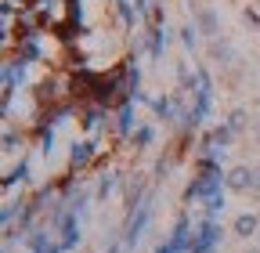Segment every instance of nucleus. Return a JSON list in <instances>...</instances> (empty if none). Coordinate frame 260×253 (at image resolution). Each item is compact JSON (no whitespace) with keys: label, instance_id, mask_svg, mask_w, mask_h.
<instances>
[{"label":"nucleus","instance_id":"1","mask_svg":"<svg viewBox=\"0 0 260 253\" xmlns=\"http://www.w3.org/2000/svg\"><path fill=\"white\" fill-rule=\"evenodd\" d=\"M148 220H152V192H148V199H145V203H141V206H138L134 213L126 217V228H123V242H119V246H123V253L138 246L141 232L148 228Z\"/></svg>","mask_w":260,"mask_h":253},{"label":"nucleus","instance_id":"2","mask_svg":"<svg viewBox=\"0 0 260 253\" xmlns=\"http://www.w3.org/2000/svg\"><path fill=\"white\" fill-rule=\"evenodd\" d=\"M98 138H83V141H73L69 145V167H73V174H83V170H90L94 163H98Z\"/></svg>","mask_w":260,"mask_h":253},{"label":"nucleus","instance_id":"3","mask_svg":"<svg viewBox=\"0 0 260 253\" xmlns=\"http://www.w3.org/2000/svg\"><path fill=\"white\" fill-rule=\"evenodd\" d=\"M217 242H220V220L206 217L203 225L195 228V235H191V249H188V253H213Z\"/></svg>","mask_w":260,"mask_h":253},{"label":"nucleus","instance_id":"4","mask_svg":"<svg viewBox=\"0 0 260 253\" xmlns=\"http://www.w3.org/2000/svg\"><path fill=\"white\" fill-rule=\"evenodd\" d=\"M191 22H195V29H199V37H206V40H220V15H217V8L199 4V8L191 11Z\"/></svg>","mask_w":260,"mask_h":253},{"label":"nucleus","instance_id":"5","mask_svg":"<svg viewBox=\"0 0 260 253\" xmlns=\"http://www.w3.org/2000/svg\"><path fill=\"white\" fill-rule=\"evenodd\" d=\"M80 126H83L90 138H98V134L109 126V109L98 105V102H87V105L80 109Z\"/></svg>","mask_w":260,"mask_h":253},{"label":"nucleus","instance_id":"6","mask_svg":"<svg viewBox=\"0 0 260 253\" xmlns=\"http://www.w3.org/2000/svg\"><path fill=\"white\" fill-rule=\"evenodd\" d=\"M116 138L119 141H130V138H134L138 134V112H134V102H126V105H119L116 109Z\"/></svg>","mask_w":260,"mask_h":253},{"label":"nucleus","instance_id":"7","mask_svg":"<svg viewBox=\"0 0 260 253\" xmlns=\"http://www.w3.org/2000/svg\"><path fill=\"white\" fill-rule=\"evenodd\" d=\"M253 170L256 167H249V163H239V167H232L224 174V184H228V192H253Z\"/></svg>","mask_w":260,"mask_h":253},{"label":"nucleus","instance_id":"8","mask_svg":"<svg viewBox=\"0 0 260 253\" xmlns=\"http://www.w3.org/2000/svg\"><path fill=\"white\" fill-rule=\"evenodd\" d=\"M256 228H260V213H253V210H242V213L232 220V235L242 239V242H249V239L256 235Z\"/></svg>","mask_w":260,"mask_h":253},{"label":"nucleus","instance_id":"9","mask_svg":"<svg viewBox=\"0 0 260 253\" xmlns=\"http://www.w3.org/2000/svg\"><path fill=\"white\" fill-rule=\"evenodd\" d=\"M167 242H170L177 253H188V249H191V228H188V213H181V217L174 220V228H170Z\"/></svg>","mask_w":260,"mask_h":253},{"label":"nucleus","instance_id":"10","mask_svg":"<svg viewBox=\"0 0 260 253\" xmlns=\"http://www.w3.org/2000/svg\"><path fill=\"white\" fill-rule=\"evenodd\" d=\"M210 61H217V66H235L239 61V51L232 47V40H210Z\"/></svg>","mask_w":260,"mask_h":253},{"label":"nucleus","instance_id":"11","mask_svg":"<svg viewBox=\"0 0 260 253\" xmlns=\"http://www.w3.org/2000/svg\"><path fill=\"white\" fill-rule=\"evenodd\" d=\"M25 246H29V253H61V246L44 232V228H37L29 239H25Z\"/></svg>","mask_w":260,"mask_h":253},{"label":"nucleus","instance_id":"12","mask_svg":"<svg viewBox=\"0 0 260 253\" xmlns=\"http://www.w3.org/2000/svg\"><path fill=\"white\" fill-rule=\"evenodd\" d=\"M210 141H213V145H217L220 152H228V145H235V141H239V134H235V131H232L228 123H217L213 131H210Z\"/></svg>","mask_w":260,"mask_h":253},{"label":"nucleus","instance_id":"13","mask_svg":"<svg viewBox=\"0 0 260 253\" xmlns=\"http://www.w3.org/2000/svg\"><path fill=\"white\" fill-rule=\"evenodd\" d=\"M116 184H123V177H119L116 170H109V174H102V177H98V188H94V196H98V199H102V203H105V199H109V196L116 192Z\"/></svg>","mask_w":260,"mask_h":253},{"label":"nucleus","instance_id":"14","mask_svg":"<svg viewBox=\"0 0 260 253\" xmlns=\"http://www.w3.org/2000/svg\"><path fill=\"white\" fill-rule=\"evenodd\" d=\"M152 112L162 119V123H174V98H167V94H159V98H148Z\"/></svg>","mask_w":260,"mask_h":253},{"label":"nucleus","instance_id":"15","mask_svg":"<svg viewBox=\"0 0 260 253\" xmlns=\"http://www.w3.org/2000/svg\"><path fill=\"white\" fill-rule=\"evenodd\" d=\"M25 181H29V163L18 160V167H11V170L4 174V192H11L15 184H25Z\"/></svg>","mask_w":260,"mask_h":253},{"label":"nucleus","instance_id":"16","mask_svg":"<svg viewBox=\"0 0 260 253\" xmlns=\"http://www.w3.org/2000/svg\"><path fill=\"white\" fill-rule=\"evenodd\" d=\"M167 44H170V33H167V25L152 29V47H148V58H152V61H155V58H162V51H167Z\"/></svg>","mask_w":260,"mask_h":253},{"label":"nucleus","instance_id":"17","mask_svg":"<svg viewBox=\"0 0 260 253\" xmlns=\"http://www.w3.org/2000/svg\"><path fill=\"white\" fill-rule=\"evenodd\" d=\"M224 123L232 126L235 134H242V131H249V123H253V116H249V112H246V109L239 105V109H232V112H228V119H224Z\"/></svg>","mask_w":260,"mask_h":253},{"label":"nucleus","instance_id":"18","mask_svg":"<svg viewBox=\"0 0 260 253\" xmlns=\"http://www.w3.org/2000/svg\"><path fill=\"white\" fill-rule=\"evenodd\" d=\"M177 37H181V47L184 51H195V44H199V29H195V22H184L177 29Z\"/></svg>","mask_w":260,"mask_h":253},{"label":"nucleus","instance_id":"19","mask_svg":"<svg viewBox=\"0 0 260 253\" xmlns=\"http://www.w3.org/2000/svg\"><path fill=\"white\" fill-rule=\"evenodd\" d=\"M22 145H25V138L15 131V126H4V155H15V152H22Z\"/></svg>","mask_w":260,"mask_h":253},{"label":"nucleus","instance_id":"20","mask_svg":"<svg viewBox=\"0 0 260 253\" xmlns=\"http://www.w3.org/2000/svg\"><path fill=\"white\" fill-rule=\"evenodd\" d=\"M224 192H228V188H220V192H213V196L206 199V217H213V220H217V217L224 213V206H228V203H224Z\"/></svg>","mask_w":260,"mask_h":253},{"label":"nucleus","instance_id":"21","mask_svg":"<svg viewBox=\"0 0 260 253\" xmlns=\"http://www.w3.org/2000/svg\"><path fill=\"white\" fill-rule=\"evenodd\" d=\"M130 141H134V148H148L155 141V131H152V126H138V134L130 138Z\"/></svg>","mask_w":260,"mask_h":253},{"label":"nucleus","instance_id":"22","mask_svg":"<svg viewBox=\"0 0 260 253\" xmlns=\"http://www.w3.org/2000/svg\"><path fill=\"white\" fill-rule=\"evenodd\" d=\"M246 134H249L253 148H260V119H253V123H249V131H246Z\"/></svg>","mask_w":260,"mask_h":253},{"label":"nucleus","instance_id":"23","mask_svg":"<svg viewBox=\"0 0 260 253\" xmlns=\"http://www.w3.org/2000/svg\"><path fill=\"white\" fill-rule=\"evenodd\" d=\"M242 22H246V25H260V11H256V8H246V11H242Z\"/></svg>","mask_w":260,"mask_h":253},{"label":"nucleus","instance_id":"24","mask_svg":"<svg viewBox=\"0 0 260 253\" xmlns=\"http://www.w3.org/2000/svg\"><path fill=\"white\" fill-rule=\"evenodd\" d=\"M253 196H260V167L253 170Z\"/></svg>","mask_w":260,"mask_h":253},{"label":"nucleus","instance_id":"25","mask_svg":"<svg viewBox=\"0 0 260 253\" xmlns=\"http://www.w3.org/2000/svg\"><path fill=\"white\" fill-rule=\"evenodd\" d=\"M155 253H177V249H174L170 242H159V246H155Z\"/></svg>","mask_w":260,"mask_h":253},{"label":"nucleus","instance_id":"26","mask_svg":"<svg viewBox=\"0 0 260 253\" xmlns=\"http://www.w3.org/2000/svg\"><path fill=\"white\" fill-rule=\"evenodd\" d=\"M242 253H260V246H246V249H242Z\"/></svg>","mask_w":260,"mask_h":253}]
</instances>
